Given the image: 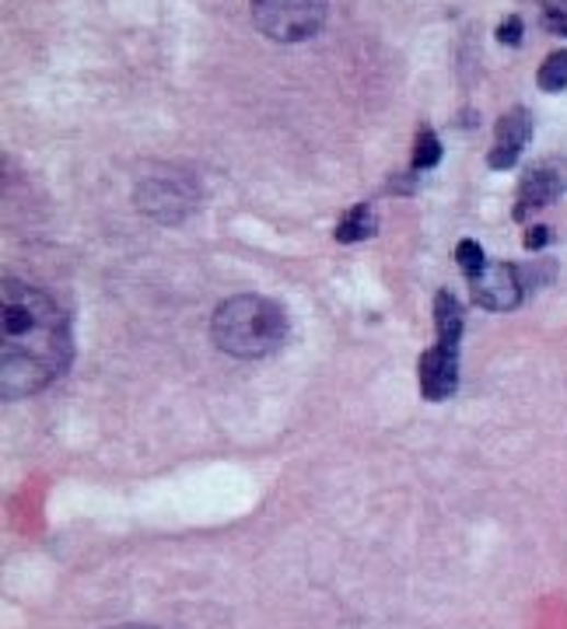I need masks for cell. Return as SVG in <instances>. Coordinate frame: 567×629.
<instances>
[{"mask_svg":"<svg viewBox=\"0 0 567 629\" xmlns=\"http://www.w3.org/2000/svg\"><path fill=\"white\" fill-rule=\"evenodd\" d=\"M498 43H505V46H519L522 43V18L519 14H508L505 22L498 25Z\"/></svg>","mask_w":567,"mask_h":629,"instance_id":"13","label":"cell"},{"mask_svg":"<svg viewBox=\"0 0 567 629\" xmlns=\"http://www.w3.org/2000/svg\"><path fill=\"white\" fill-rule=\"evenodd\" d=\"M441 161V140L431 126H420L417 130V140H414V168L424 172V168H435Z\"/></svg>","mask_w":567,"mask_h":629,"instance_id":"11","label":"cell"},{"mask_svg":"<svg viewBox=\"0 0 567 629\" xmlns=\"http://www.w3.org/2000/svg\"><path fill=\"white\" fill-rule=\"evenodd\" d=\"M459 385V343H438L420 357V392L428 403H445Z\"/></svg>","mask_w":567,"mask_h":629,"instance_id":"6","label":"cell"},{"mask_svg":"<svg viewBox=\"0 0 567 629\" xmlns=\"http://www.w3.org/2000/svg\"><path fill=\"white\" fill-rule=\"evenodd\" d=\"M210 336H215L218 350H224L228 357L256 361V357H267L284 343V336H288V315H284V308L270 298L239 294V298H228L215 312Z\"/></svg>","mask_w":567,"mask_h":629,"instance_id":"2","label":"cell"},{"mask_svg":"<svg viewBox=\"0 0 567 629\" xmlns=\"http://www.w3.org/2000/svg\"><path fill=\"white\" fill-rule=\"evenodd\" d=\"M473 283V301L487 312H511L522 301V269L511 263H487V269Z\"/></svg>","mask_w":567,"mask_h":629,"instance_id":"4","label":"cell"},{"mask_svg":"<svg viewBox=\"0 0 567 629\" xmlns=\"http://www.w3.org/2000/svg\"><path fill=\"white\" fill-rule=\"evenodd\" d=\"M256 28L274 43H305L326 22V0H250Z\"/></svg>","mask_w":567,"mask_h":629,"instance_id":"3","label":"cell"},{"mask_svg":"<svg viewBox=\"0 0 567 629\" xmlns=\"http://www.w3.org/2000/svg\"><path fill=\"white\" fill-rule=\"evenodd\" d=\"M540 25L551 35H564V39H567V11L564 8H546L543 18H540Z\"/></svg>","mask_w":567,"mask_h":629,"instance_id":"14","label":"cell"},{"mask_svg":"<svg viewBox=\"0 0 567 629\" xmlns=\"http://www.w3.org/2000/svg\"><path fill=\"white\" fill-rule=\"evenodd\" d=\"M435 329L441 343H459V339H463V304L449 291H441L435 298Z\"/></svg>","mask_w":567,"mask_h":629,"instance_id":"8","label":"cell"},{"mask_svg":"<svg viewBox=\"0 0 567 629\" xmlns=\"http://www.w3.org/2000/svg\"><path fill=\"white\" fill-rule=\"evenodd\" d=\"M536 84L543 88V92H564L567 88V49H557L543 60Z\"/></svg>","mask_w":567,"mask_h":629,"instance_id":"10","label":"cell"},{"mask_svg":"<svg viewBox=\"0 0 567 629\" xmlns=\"http://www.w3.org/2000/svg\"><path fill=\"white\" fill-rule=\"evenodd\" d=\"M70 326L57 301L25 280L0 283V395L28 399L70 368Z\"/></svg>","mask_w":567,"mask_h":629,"instance_id":"1","label":"cell"},{"mask_svg":"<svg viewBox=\"0 0 567 629\" xmlns=\"http://www.w3.org/2000/svg\"><path fill=\"white\" fill-rule=\"evenodd\" d=\"M551 238H554V231L546 228V224H536V228L525 231V248L529 252H540L543 245H551Z\"/></svg>","mask_w":567,"mask_h":629,"instance_id":"15","label":"cell"},{"mask_svg":"<svg viewBox=\"0 0 567 629\" xmlns=\"http://www.w3.org/2000/svg\"><path fill=\"white\" fill-rule=\"evenodd\" d=\"M379 231V221H375V210H371L368 203H358L354 207L347 218L336 224V242H344V245H350V242H364V238H371Z\"/></svg>","mask_w":567,"mask_h":629,"instance_id":"9","label":"cell"},{"mask_svg":"<svg viewBox=\"0 0 567 629\" xmlns=\"http://www.w3.org/2000/svg\"><path fill=\"white\" fill-rule=\"evenodd\" d=\"M529 140H533V113L522 109V105L519 109H508L498 119V130H494V151L487 154V165L494 172L516 168Z\"/></svg>","mask_w":567,"mask_h":629,"instance_id":"5","label":"cell"},{"mask_svg":"<svg viewBox=\"0 0 567 629\" xmlns=\"http://www.w3.org/2000/svg\"><path fill=\"white\" fill-rule=\"evenodd\" d=\"M564 189H567V183H564V175H560L554 165H536V168H529L525 178H522V186H519V203H516V210H511V218H516V221H525L533 210H540V207H546V203L560 200Z\"/></svg>","mask_w":567,"mask_h":629,"instance_id":"7","label":"cell"},{"mask_svg":"<svg viewBox=\"0 0 567 629\" xmlns=\"http://www.w3.org/2000/svg\"><path fill=\"white\" fill-rule=\"evenodd\" d=\"M116 629H151V626H116Z\"/></svg>","mask_w":567,"mask_h":629,"instance_id":"16","label":"cell"},{"mask_svg":"<svg viewBox=\"0 0 567 629\" xmlns=\"http://www.w3.org/2000/svg\"><path fill=\"white\" fill-rule=\"evenodd\" d=\"M455 263H459V269L470 277V280H476L487 269V256H484V248L476 245L473 238H463L455 245Z\"/></svg>","mask_w":567,"mask_h":629,"instance_id":"12","label":"cell"}]
</instances>
